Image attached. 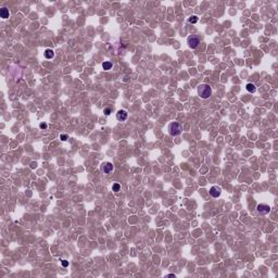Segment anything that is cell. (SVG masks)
I'll return each instance as SVG.
<instances>
[{
    "mask_svg": "<svg viewBox=\"0 0 278 278\" xmlns=\"http://www.w3.org/2000/svg\"><path fill=\"white\" fill-rule=\"evenodd\" d=\"M198 20H199V18L197 17V15H192L191 18H189V20H188V22L191 23V24H195V23H197V22H198Z\"/></svg>",
    "mask_w": 278,
    "mask_h": 278,
    "instance_id": "cell-12",
    "label": "cell"
},
{
    "mask_svg": "<svg viewBox=\"0 0 278 278\" xmlns=\"http://www.w3.org/2000/svg\"><path fill=\"white\" fill-rule=\"evenodd\" d=\"M187 43H188V46H189L191 49H195L198 47V45L200 44V39H199L197 36H190V37H188Z\"/></svg>",
    "mask_w": 278,
    "mask_h": 278,
    "instance_id": "cell-3",
    "label": "cell"
},
{
    "mask_svg": "<svg viewBox=\"0 0 278 278\" xmlns=\"http://www.w3.org/2000/svg\"><path fill=\"white\" fill-rule=\"evenodd\" d=\"M256 210H258V212L260 214H263V215H266L271 212V208H269V205H267V204H259V205L256 206Z\"/></svg>",
    "mask_w": 278,
    "mask_h": 278,
    "instance_id": "cell-4",
    "label": "cell"
},
{
    "mask_svg": "<svg viewBox=\"0 0 278 278\" xmlns=\"http://www.w3.org/2000/svg\"><path fill=\"white\" fill-rule=\"evenodd\" d=\"M221 192H222L221 188L217 187V186H213L211 189H210V193H211V196H212L213 198H217V197H219V196H221Z\"/></svg>",
    "mask_w": 278,
    "mask_h": 278,
    "instance_id": "cell-6",
    "label": "cell"
},
{
    "mask_svg": "<svg viewBox=\"0 0 278 278\" xmlns=\"http://www.w3.org/2000/svg\"><path fill=\"white\" fill-rule=\"evenodd\" d=\"M198 93L202 99H208L212 95V88L208 84H201L198 87Z\"/></svg>",
    "mask_w": 278,
    "mask_h": 278,
    "instance_id": "cell-1",
    "label": "cell"
},
{
    "mask_svg": "<svg viewBox=\"0 0 278 278\" xmlns=\"http://www.w3.org/2000/svg\"><path fill=\"white\" fill-rule=\"evenodd\" d=\"M39 127H40L41 129H46V128H47V124H46V123H40Z\"/></svg>",
    "mask_w": 278,
    "mask_h": 278,
    "instance_id": "cell-16",
    "label": "cell"
},
{
    "mask_svg": "<svg viewBox=\"0 0 278 278\" xmlns=\"http://www.w3.org/2000/svg\"><path fill=\"white\" fill-rule=\"evenodd\" d=\"M102 67H103V70H111V67H112V63L111 62H109V61H106V62H103L102 63Z\"/></svg>",
    "mask_w": 278,
    "mask_h": 278,
    "instance_id": "cell-11",
    "label": "cell"
},
{
    "mask_svg": "<svg viewBox=\"0 0 278 278\" xmlns=\"http://www.w3.org/2000/svg\"><path fill=\"white\" fill-rule=\"evenodd\" d=\"M245 88H247V90H248L249 92H255V90H256V87H255V85H254V84H251V83L247 84Z\"/></svg>",
    "mask_w": 278,
    "mask_h": 278,
    "instance_id": "cell-10",
    "label": "cell"
},
{
    "mask_svg": "<svg viewBox=\"0 0 278 278\" xmlns=\"http://www.w3.org/2000/svg\"><path fill=\"white\" fill-rule=\"evenodd\" d=\"M182 130V127L179 123L177 122H174V123H171L170 126H169V132H170V135L171 136H178Z\"/></svg>",
    "mask_w": 278,
    "mask_h": 278,
    "instance_id": "cell-2",
    "label": "cell"
},
{
    "mask_svg": "<svg viewBox=\"0 0 278 278\" xmlns=\"http://www.w3.org/2000/svg\"><path fill=\"white\" fill-rule=\"evenodd\" d=\"M9 15H10V12H9V10L7 8H2L1 10H0V17H1L2 19H8Z\"/></svg>",
    "mask_w": 278,
    "mask_h": 278,
    "instance_id": "cell-8",
    "label": "cell"
},
{
    "mask_svg": "<svg viewBox=\"0 0 278 278\" xmlns=\"http://www.w3.org/2000/svg\"><path fill=\"white\" fill-rule=\"evenodd\" d=\"M44 53H45V57L47 58V59H52V58L54 57V52H53L52 49H46Z\"/></svg>",
    "mask_w": 278,
    "mask_h": 278,
    "instance_id": "cell-9",
    "label": "cell"
},
{
    "mask_svg": "<svg viewBox=\"0 0 278 278\" xmlns=\"http://www.w3.org/2000/svg\"><path fill=\"white\" fill-rule=\"evenodd\" d=\"M103 112H104V114H106V115H110V114H111V109L107 108V109H104Z\"/></svg>",
    "mask_w": 278,
    "mask_h": 278,
    "instance_id": "cell-15",
    "label": "cell"
},
{
    "mask_svg": "<svg viewBox=\"0 0 278 278\" xmlns=\"http://www.w3.org/2000/svg\"><path fill=\"white\" fill-rule=\"evenodd\" d=\"M128 116V113L125 111V110H120V111L116 113V118L118 121H121V122H123V121H126Z\"/></svg>",
    "mask_w": 278,
    "mask_h": 278,
    "instance_id": "cell-7",
    "label": "cell"
},
{
    "mask_svg": "<svg viewBox=\"0 0 278 278\" xmlns=\"http://www.w3.org/2000/svg\"><path fill=\"white\" fill-rule=\"evenodd\" d=\"M101 171L104 173V174H109L113 171V164L110 163V162H106L101 165Z\"/></svg>",
    "mask_w": 278,
    "mask_h": 278,
    "instance_id": "cell-5",
    "label": "cell"
},
{
    "mask_svg": "<svg viewBox=\"0 0 278 278\" xmlns=\"http://www.w3.org/2000/svg\"><path fill=\"white\" fill-rule=\"evenodd\" d=\"M112 189H113L114 192H118L120 189H121V185H120V184H117V182H116V184H114L113 187H112Z\"/></svg>",
    "mask_w": 278,
    "mask_h": 278,
    "instance_id": "cell-13",
    "label": "cell"
},
{
    "mask_svg": "<svg viewBox=\"0 0 278 278\" xmlns=\"http://www.w3.org/2000/svg\"><path fill=\"white\" fill-rule=\"evenodd\" d=\"M61 140H63V141H65L66 139H67V135H61Z\"/></svg>",
    "mask_w": 278,
    "mask_h": 278,
    "instance_id": "cell-17",
    "label": "cell"
},
{
    "mask_svg": "<svg viewBox=\"0 0 278 278\" xmlns=\"http://www.w3.org/2000/svg\"><path fill=\"white\" fill-rule=\"evenodd\" d=\"M61 263H62V266H63V267H67V266H69V262H67L66 260H62Z\"/></svg>",
    "mask_w": 278,
    "mask_h": 278,
    "instance_id": "cell-14",
    "label": "cell"
}]
</instances>
